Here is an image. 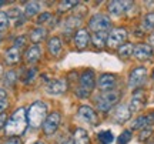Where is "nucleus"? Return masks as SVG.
Wrapping results in <instances>:
<instances>
[{"instance_id":"obj_7","label":"nucleus","mask_w":154,"mask_h":144,"mask_svg":"<svg viewBox=\"0 0 154 144\" xmlns=\"http://www.w3.org/2000/svg\"><path fill=\"white\" fill-rule=\"evenodd\" d=\"M127 39V30L123 27H117L113 29L110 33H109V37H107V46L110 49H117V47H121V46L126 43Z\"/></svg>"},{"instance_id":"obj_25","label":"nucleus","mask_w":154,"mask_h":144,"mask_svg":"<svg viewBox=\"0 0 154 144\" xmlns=\"http://www.w3.org/2000/svg\"><path fill=\"white\" fill-rule=\"evenodd\" d=\"M141 30H143V32H153L154 30V11L147 13V14L143 17Z\"/></svg>"},{"instance_id":"obj_32","label":"nucleus","mask_w":154,"mask_h":144,"mask_svg":"<svg viewBox=\"0 0 154 144\" xmlns=\"http://www.w3.org/2000/svg\"><path fill=\"white\" fill-rule=\"evenodd\" d=\"M133 137V134L130 130H124L123 133L117 137V144H127V143H130V140H131Z\"/></svg>"},{"instance_id":"obj_9","label":"nucleus","mask_w":154,"mask_h":144,"mask_svg":"<svg viewBox=\"0 0 154 144\" xmlns=\"http://www.w3.org/2000/svg\"><path fill=\"white\" fill-rule=\"evenodd\" d=\"M60 113L59 111H53V113H50L49 116L46 117V120H44L43 123V131L44 134H47V136H50V134H53L57 131V128H59V126H60Z\"/></svg>"},{"instance_id":"obj_47","label":"nucleus","mask_w":154,"mask_h":144,"mask_svg":"<svg viewBox=\"0 0 154 144\" xmlns=\"http://www.w3.org/2000/svg\"><path fill=\"white\" fill-rule=\"evenodd\" d=\"M0 43H2V36H0Z\"/></svg>"},{"instance_id":"obj_14","label":"nucleus","mask_w":154,"mask_h":144,"mask_svg":"<svg viewBox=\"0 0 154 144\" xmlns=\"http://www.w3.org/2000/svg\"><path fill=\"white\" fill-rule=\"evenodd\" d=\"M130 117H131V111H130V109H128L127 104H119L114 109L113 118H114V121L117 123V124H123V123L128 121Z\"/></svg>"},{"instance_id":"obj_4","label":"nucleus","mask_w":154,"mask_h":144,"mask_svg":"<svg viewBox=\"0 0 154 144\" xmlns=\"http://www.w3.org/2000/svg\"><path fill=\"white\" fill-rule=\"evenodd\" d=\"M120 91H107V93H103V94H100L96 100V104H97V109L100 111H103V113H107V111H110L113 107H114L117 103H119V100H120Z\"/></svg>"},{"instance_id":"obj_34","label":"nucleus","mask_w":154,"mask_h":144,"mask_svg":"<svg viewBox=\"0 0 154 144\" xmlns=\"http://www.w3.org/2000/svg\"><path fill=\"white\" fill-rule=\"evenodd\" d=\"M51 20V13L50 11H44V13H42L40 16H38L37 19V23L38 24H44V23H47Z\"/></svg>"},{"instance_id":"obj_3","label":"nucleus","mask_w":154,"mask_h":144,"mask_svg":"<svg viewBox=\"0 0 154 144\" xmlns=\"http://www.w3.org/2000/svg\"><path fill=\"white\" fill-rule=\"evenodd\" d=\"M96 87V77H94V72L91 69L84 70L80 74V87L76 90V96L80 99H87L91 94L93 89Z\"/></svg>"},{"instance_id":"obj_19","label":"nucleus","mask_w":154,"mask_h":144,"mask_svg":"<svg viewBox=\"0 0 154 144\" xmlns=\"http://www.w3.org/2000/svg\"><path fill=\"white\" fill-rule=\"evenodd\" d=\"M47 33H49V30L43 26H38V27L33 29L30 34H29V37H30V41L33 43V44H37L40 41H43L46 37H47Z\"/></svg>"},{"instance_id":"obj_40","label":"nucleus","mask_w":154,"mask_h":144,"mask_svg":"<svg viewBox=\"0 0 154 144\" xmlns=\"http://www.w3.org/2000/svg\"><path fill=\"white\" fill-rule=\"evenodd\" d=\"M6 97H7V93H6V90L0 89V103L6 101Z\"/></svg>"},{"instance_id":"obj_46","label":"nucleus","mask_w":154,"mask_h":144,"mask_svg":"<svg viewBox=\"0 0 154 144\" xmlns=\"http://www.w3.org/2000/svg\"><path fill=\"white\" fill-rule=\"evenodd\" d=\"M151 77H153V78H154V70H153V74H151Z\"/></svg>"},{"instance_id":"obj_41","label":"nucleus","mask_w":154,"mask_h":144,"mask_svg":"<svg viewBox=\"0 0 154 144\" xmlns=\"http://www.w3.org/2000/svg\"><path fill=\"white\" fill-rule=\"evenodd\" d=\"M149 46H150V47H151V49H153V47H154V32H153V33H151V34H150V36H149Z\"/></svg>"},{"instance_id":"obj_1","label":"nucleus","mask_w":154,"mask_h":144,"mask_svg":"<svg viewBox=\"0 0 154 144\" xmlns=\"http://www.w3.org/2000/svg\"><path fill=\"white\" fill-rule=\"evenodd\" d=\"M27 111L26 109H17L9 118L5 126V134L7 137H19L27 128Z\"/></svg>"},{"instance_id":"obj_2","label":"nucleus","mask_w":154,"mask_h":144,"mask_svg":"<svg viewBox=\"0 0 154 144\" xmlns=\"http://www.w3.org/2000/svg\"><path fill=\"white\" fill-rule=\"evenodd\" d=\"M47 117V104L43 101H34L27 110V123L33 128H38L43 126Z\"/></svg>"},{"instance_id":"obj_44","label":"nucleus","mask_w":154,"mask_h":144,"mask_svg":"<svg viewBox=\"0 0 154 144\" xmlns=\"http://www.w3.org/2000/svg\"><path fill=\"white\" fill-rule=\"evenodd\" d=\"M5 5H7V2H2V0H0V7H2V6H5Z\"/></svg>"},{"instance_id":"obj_29","label":"nucleus","mask_w":154,"mask_h":144,"mask_svg":"<svg viewBox=\"0 0 154 144\" xmlns=\"http://www.w3.org/2000/svg\"><path fill=\"white\" fill-rule=\"evenodd\" d=\"M97 137H99L100 143H103V144H110V143H113V140H114V136H113V133H111L110 130L100 131V133L97 134Z\"/></svg>"},{"instance_id":"obj_38","label":"nucleus","mask_w":154,"mask_h":144,"mask_svg":"<svg viewBox=\"0 0 154 144\" xmlns=\"http://www.w3.org/2000/svg\"><path fill=\"white\" fill-rule=\"evenodd\" d=\"M36 74H37V70H36V69H32V70H29V72H27V78H26L24 81H26V83H30V81H32V80L36 77Z\"/></svg>"},{"instance_id":"obj_24","label":"nucleus","mask_w":154,"mask_h":144,"mask_svg":"<svg viewBox=\"0 0 154 144\" xmlns=\"http://www.w3.org/2000/svg\"><path fill=\"white\" fill-rule=\"evenodd\" d=\"M107 37L109 34L107 32H100V33H93V37H91V41L93 44L97 47V49H103L106 44H107Z\"/></svg>"},{"instance_id":"obj_35","label":"nucleus","mask_w":154,"mask_h":144,"mask_svg":"<svg viewBox=\"0 0 154 144\" xmlns=\"http://www.w3.org/2000/svg\"><path fill=\"white\" fill-rule=\"evenodd\" d=\"M151 136V127H146L141 130V133H140V136H138V140L140 141H144V140H147Z\"/></svg>"},{"instance_id":"obj_43","label":"nucleus","mask_w":154,"mask_h":144,"mask_svg":"<svg viewBox=\"0 0 154 144\" xmlns=\"http://www.w3.org/2000/svg\"><path fill=\"white\" fill-rule=\"evenodd\" d=\"M63 144H74V141H73V140H67V141H64Z\"/></svg>"},{"instance_id":"obj_36","label":"nucleus","mask_w":154,"mask_h":144,"mask_svg":"<svg viewBox=\"0 0 154 144\" xmlns=\"http://www.w3.org/2000/svg\"><path fill=\"white\" fill-rule=\"evenodd\" d=\"M24 44H26V36H19L16 39V41H14V47L20 49V47H23Z\"/></svg>"},{"instance_id":"obj_27","label":"nucleus","mask_w":154,"mask_h":144,"mask_svg":"<svg viewBox=\"0 0 154 144\" xmlns=\"http://www.w3.org/2000/svg\"><path fill=\"white\" fill-rule=\"evenodd\" d=\"M80 22H82V19H77L76 16L69 17V19L66 20V24H64V34H66V33H72L73 30H76V29L79 27ZM76 32H77V30H76Z\"/></svg>"},{"instance_id":"obj_23","label":"nucleus","mask_w":154,"mask_h":144,"mask_svg":"<svg viewBox=\"0 0 154 144\" xmlns=\"http://www.w3.org/2000/svg\"><path fill=\"white\" fill-rule=\"evenodd\" d=\"M73 141L74 144H90V137H88V133L84 130V128H76L74 131V137H73Z\"/></svg>"},{"instance_id":"obj_12","label":"nucleus","mask_w":154,"mask_h":144,"mask_svg":"<svg viewBox=\"0 0 154 144\" xmlns=\"http://www.w3.org/2000/svg\"><path fill=\"white\" fill-rule=\"evenodd\" d=\"M147 103V99H146V93H144V90L138 89L134 91V94H133V99L130 101V106H128V109L131 113H136V111H140L141 109H144V106Z\"/></svg>"},{"instance_id":"obj_42","label":"nucleus","mask_w":154,"mask_h":144,"mask_svg":"<svg viewBox=\"0 0 154 144\" xmlns=\"http://www.w3.org/2000/svg\"><path fill=\"white\" fill-rule=\"evenodd\" d=\"M6 107H7V101H3V103H0V114H3V111H5Z\"/></svg>"},{"instance_id":"obj_6","label":"nucleus","mask_w":154,"mask_h":144,"mask_svg":"<svg viewBox=\"0 0 154 144\" xmlns=\"http://www.w3.org/2000/svg\"><path fill=\"white\" fill-rule=\"evenodd\" d=\"M147 78V69L143 66H138L133 69L128 76V87L133 90H138L144 84Z\"/></svg>"},{"instance_id":"obj_5","label":"nucleus","mask_w":154,"mask_h":144,"mask_svg":"<svg viewBox=\"0 0 154 144\" xmlns=\"http://www.w3.org/2000/svg\"><path fill=\"white\" fill-rule=\"evenodd\" d=\"M88 27L93 33H100V32H107L111 27V19L106 14L97 13L88 20Z\"/></svg>"},{"instance_id":"obj_13","label":"nucleus","mask_w":154,"mask_h":144,"mask_svg":"<svg viewBox=\"0 0 154 144\" xmlns=\"http://www.w3.org/2000/svg\"><path fill=\"white\" fill-rule=\"evenodd\" d=\"M79 117L82 118L83 121L88 123L91 126H96L99 123V117H97V113L94 111V109H91L90 106H80L79 107Z\"/></svg>"},{"instance_id":"obj_16","label":"nucleus","mask_w":154,"mask_h":144,"mask_svg":"<svg viewBox=\"0 0 154 144\" xmlns=\"http://www.w3.org/2000/svg\"><path fill=\"white\" fill-rule=\"evenodd\" d=\"M90 34L86 29H79L74 34V46H76L79 50H84L88 46V41H90Z\"/></svg>"},{"instance_id":"obj_39","label":"nucleus","mask_w":154,"mask_h":144,"mask_svg":"<svg viewBox=\"0 0 154 144\" xmlns=\"http://www.w3.org/2000/svg\"><path fill=\"white\" fill-rule=\"evenodd\" d=\"M6 123H7V116L3 113V114H0V130L6 126Z\"/></svg>"},{"instance_id":"obj_21","label":"nucleus","mask_w":154,"mask_h":144,"mask_svg":"<svg viewBox=\"0 0 154 144\" xmlns=\"http://www.w3.org/2000/svg\"><path fill=\"white\" fill-rule=\"evenodd\" d=\"M61 47H63V44H61V40H60V37H57V36L51 37V39L49 40V43H47V49H49L50 54L54 56V57H59V56H60Z\"/></svg>"},{"instance_id":"obj_31","label":"nucleus","mask_w":154,"mask_h":144,"mask_svg":"<svg viewBox=\"0 0 154 144\" xmlns=\"http://www.w3.org/2000/svg\"><path fill=\"white\" fill-rule=\"evenodd\" d=\"M9 23H10V20H9L7 13H5V11H0V33H3V32H6V30H7V27H9Z\"/></svg>"},{"instance_id":"obj_11","label":"nucleus","mask_w":154,"mask_h":144,"mask_svg":"<svg viewBox=\"0 0 154 144\" xmlns=\"http://www.w3.org/2000/svg\"><path fill=\"white\" fill-rule=\"evenodd\" d=\"M117 84V77L116 74H111V73H104L101 74L97 80V87L99 90H101L103 93H107V91H113Z\"/></svg>"},{"instance_id":"obj_15","label":"nucleus","mask_w":154,"mask_h":144,"mask_svg":"<svg viewBox=\"0 0 154 144\" xmlns=\"http://www.w3.org/2000/svg\"><path fill=\"white\" fill-rule=\"evenodd\" d=\"M133 56L140 61L149 60L153 57V49L150 47L149 44H144V43H140V44L134 46V51H133Z\"/></svg>"},{"instance_id":"obj_8","label":"nucleus","mask_w":154,"mask_h":144,"mask_svg":"<svg viewBox=\"0 0 154 144\" xmlns=\"http://www.w3.org/2000/svg\"><path fill=\"white\" fill-rule=\"evenodd\" d=\"M44 90H46V93L50 96L63 94L67 90L66 78H53V80H49V81L46 83V86H44Z\"/></svg>"},{"instance_id":"obj_33","label":"nucleus","mask_w":154,"mask_h":144,"mask_svg":"<svg viewBox=\"0 0 154 144\" xmlns=\"http://www.w3.org/2000/svg\"><path fill=\"white\" fill-rule=\"evenodd\" d=\"M16 78H17L16 72L10 70V72H7L5 74V84H6V86H13V84H14V81H16Z\"/></svg>"},{"instance_id":"obj_18","label":"nucleus","mask_w":154,"mask_h":144,"mask_svg":"<svg viewBox=\"0 0 154 144\" xmlns=\"http://www.w3.org/2000/svg\"><path fill=\"white\" fill-rule=\"evenodd\" d=\"M40 56H42V51H40V47L37 44H32L30 47H27L26 50V53H24V60L27 64L30 66H33L40 59Z\"/></svg>"},{"instance_id":"obj_10","label":"nucleus","mask_w":154,"mask_h":144,"mask_svg":"<svg viewBox=\"0 0 154 144\" xmlns=\"http://www.w3.org/2000/svg\"><path fill=\"white\" fill-rule=\"evenodd\" d=\"M133 7V2H121V0H114V2H110L107 9H109V13L114 17H120L121 14H124Z\"/></svg>"},{"instance_id":"obj_37","label":"nucleus","mask_w":154,"mask_h":144,"mask_svg":"<svg viewBox=\"0 0 154 144\" xmlns=\"http://www.w3.org/2000/svg\"><path fill=\"white\" fill-rule=\"evenodd\" d=\"M3 144H23L20 137H9V140H6Z\"/></svg>"},{"instance_id":"obj_26","label":"nucleus","mask_w":154,"mask_h":144,"mask_svg":"<svg viewBox=\"0 0 154 144\" xmlns=\"http://www.w3.org/2000/svg\"><path fill=\"white\" fill-rule=\"evenodd\" d=\"M40 3H37V2H29V3H26V7H24V14L27 17H33L36 16L38 11H40Z\"/></svg>"},{"instance_id":"obj_20","label":"nucleus","mask_w":154,"mask_h":144,"mask_svg":"<svg viewBox=\"0 0 154 144\" xmlns=\"http://www.w3.org/2000/svg\"><path fill=\"white\" fill-rule=\"evenodd\" d=\"M5 59H6V63L10 64V66H14L20 61V49L17 47H10L5 51Z\"/></svg>"},{"instance_id":"obj_28","label":"nucleus","mask_w":154,"mask_h":144,"mask_svg":"<svg viewBox=\"0 0 154 144\" xmlns=\"http://www.w3.org/2000/svg\"><path fill=\"white\" fill-rule=\"evenodd\" d=\"M133 51H134V46L131 43H124L121 47H119V56L121 59H127L133 56Z\"/></svg>"},{"instance_id":"obj_22","label":"nucleus","mask_w":154,"mask_h":144,"mask_svg":"<svg viewBox=\"0 0 154 144\" xmlns=\"http://www.w3.org/2000/svg\"><path fill=\"white\" fill-rule=\"evenodd\" d=\"M7 16H9V20H10L14 26H19V24H23L24 22V14H23L20 9H17V7H13L9 10L7 13Z\"/></svg>"},{"instance_id":"obj_17","label":"nucleus","mask_w":154,"mask_h":144,"mask_svg":"<svg viewBox=\"0 0 154 144\" xmlns=\"http://www.w3.org/2000/svg\"><path fill=\"white\" fill-rule=\"evenodd\" d=\"M153 123H154V111L136 118L131 124V128L133 130H143V128H146V127H151Z\"/></svg>"},{"instance_id":"obj_30","label":"nucleus","mask_w":154,"mask_h":144,"mask_svg":"<svg viewBox=\"0 0 154 144\" xmlns=\"http://www.w3.org/2000/svg\"><path fill=\"white\" fill-rule=\"evenodd\" d=\"M76 6H79V2H74V0H64V2H60L59 3V10L60 11H67L70 10V9H73V7H76Z\"/></svg>"},{"instance_id":"obj_45","label":"nucleus","mask_w":154,"mask_h":144,"mask_svg":"<svg viewBox=\"0 0 154 144\" xmlns=\"http://www.w3.org/2000/svg\"><path fill=\"white\" fill-rule=\"evenodd\" d=\"M32 144H44L43 141H34V143H32Z\"/></svg>"}]
</instances>
